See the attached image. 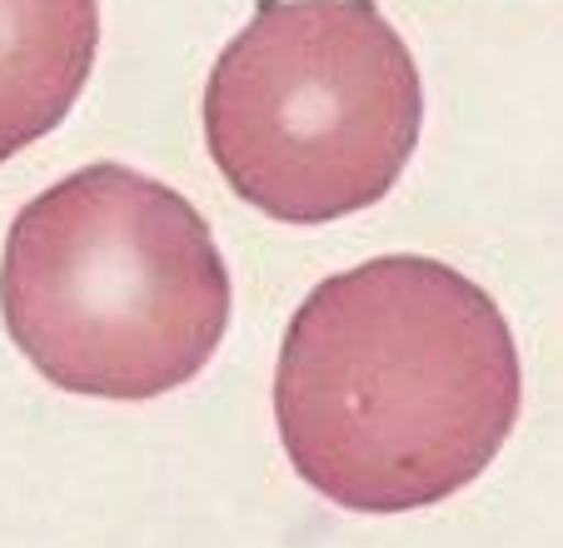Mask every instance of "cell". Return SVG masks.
I'll list each match as a JSON object with an SVG mask.
<instances>
[{
	"mask_svg": "<svg viewBox=\"0 0 563 548\" xmlns=\"http://www.w3.org/2000/svg\"><path fill=\"white\" fill-rule=\"evenodd\" d=\"M523 364L484 285L429 254H379L309 289L275 364L295 474L354 514L444 504L494 464Z\"/></svg>",
	"mask_w": 563,
	"mask_h": 548,
	"instance_id": "obj_1",
	"label": "cell"
},
{
	"mask_svg": "<svg viewBox=\"0 0 563 548\" xmlns=\"http://www.w3.org/2000/svg\"><path fill=\"white\" fill-rule=\"evenodd\" d=\"M96 45L100 0H0V165L70 116Z\"/></svg>",
	"mask_w": 563,
	"mask_h": 548,
	"instance_id": "obj_4",
	"label": "cell"
},
{
	"mask_svg": "<svg viewBox=\"0 0 563 548\" xmlns=\"http://www.w3.org/2000/svg\"><path fill=\"white\" fill-rule=\"evenodd\" d=\"M0 319L55 390L145 404L190 384L220 349L230 270L180 190L100 160L15 215Z\"/></svg>",
	"mask_w": 563,
	"mask_h": 548,
	"instance_id": "obj_2",
	"label": "cell"
},
{
	"mask_svg": "<svg viewBox=\"0 0 563 548\" xmlns=\"http://www.w3.org/2000/svg\"><path fill=\"white\" fill-rule=\"evenodd\" d=\"M424 85L374 0H260L205 80V145L285 224L360 215L415 160Z\"/></svg>",
	"mask_w": 563,
	"mask_h": 548,
	"instance_id": "obj_3",
	"label": "cell"
}]
</instances>
